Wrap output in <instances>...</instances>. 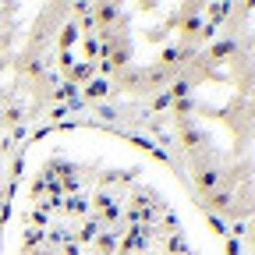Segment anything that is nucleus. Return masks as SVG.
<instances>
[{"label":"nucleus","instance_id":"obj_1","mask_svg":"<svg viewBox=\"0 0 255 255\" xmlns=\"http://www.w3.org/2000/svg\"><path fill=\"white\" fill-rule=\"evenodd\" d=\"M0 220L7 255H234L170 159L92 117H60L11 156Z\"/></svg>","mask_w":255,"mask_h":255}]
</instances>
